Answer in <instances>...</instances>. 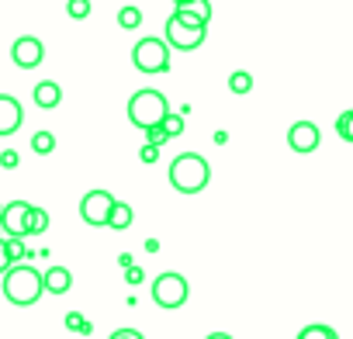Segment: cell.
Returning <instances> with one entry per match:
<instances>
[{"mask_svg": "<svg viewBox=\"0 0 353 339\" xmlns=\"http://www.w3.org/2000/svg\"><path fill=\"white\" fill-rule=\"evenodd\" d=\"M46 294V274H39L35 267L28 263H11L4 270V298L18 308H28L35 305L39 298Z\"/></svg>", "mask_w": 353, "mask_h": 339, "instance_id": "1", "label": "cell"}, {"mask_svg": "<svg viewBox=\"0 0 353 339\" xmlns=\"http://www.w3.org/2000/svg\"><path fill=\"white\" fill-rule=\"evenodd\" d=\"M212 181V170L205 163V156L198 152H184V156H176L170 163V184L173 191H181V194H201Z\"/></svg>", "mask_w": 353, "mask_h": 339, "instance_id": "2", "label": "cell"}, {"mask_svg": "<svg viewBox=\"0 0 353 339\" xmlns=\"http://www.w3.org/2000/svg\"><path fill=\"white\" fill-rule=\"evenodd\" d=\"M166 114H170V101H166V94H159V90H152V87L135 90L132 101H128V121H132L135 128H142V132L152 128V125H159Z\"/></svg>", "mask_w": 353, "mask_h": 339, "instance_id": "3", "label": "cell"}, {"mask_svg": "<svg viewBox=\"0 0 353 339\" xmlns=\"http://www.w3.org/2000/svg\"><path fill=\"white\" fill-rule=\"evenodd\" d=\"M205 32H208L205 21H198V18H191V14H184V11H173V18H170L166 28H163V39H166L170 49H176V52H191V49H198V45L205 42Z\"/></svg>", "mask_w": 353, "mask_h": 339, "instance_id": "4", "label": "cell"}, {"mask_svg": "<svg viewBox=\"0 0 353 339\" xmlns=\"http://www.w3.org/2000/svg\"><path fill=\"white\" fill-rule=\"evenodd\" d=\"M132 63H135V70L145 73V76L166 73V70H170V42H166V39H142V42H135Z\"/></svg>", "mask_w": 353, "mask_h": 339, "instance_id": "5", "label": "cell"}, {"mask_svg": "<svg viewBox=\"0 0 353 339\" xmlns=\"http://www.w3.org/2000/svg\"><path fill=\"white\" fill-rule=\"evenodd\" d=\"M188 294H191V284H188L184 274H173L170 270V274H159L152 280V301L159 308H181L188 301Z\"/></svg>", "mask_w": 353, "mask_h": 339, "instance_id": "6", "label": "cell"}, {"mask_svg": "<svg viewBox=\"0 0 353 339\" xmlns=\"http://www.w3.org/2000/svg\"><path fill=\"white\" fill-rule=\"evenodd\" d=\"M111 208H114L111 191H87V194L80 198V218H83L87 225H108Z\"/></svg>", "mask_w": 353, "mask_h": 339, "instance_id": "7", "label": "cell"}, {"mask_svg": "<svg viewBox=\"0 0 353 339\" xmlns=\"http://www.w3.org/2000/svg\"><path fill=\"white\" fill-rule=\"evenodd\" d=\"M32 208L35 205H28V201H11L8 208H4V236H18V239H25V236H32Z\"/></svg>", "mask_w": 353, "mask_h": 339, "instance_id": "8", "label": "cell"}, {"mask_svg": "<svg viewBox=\"0 0 353 339\" xmlns=\"http://www.w3.org/2000/svg\"><path fill=\"white\" fill-rule=\"evenodd\" d=\"M11 59H14V66H21V70H35V66H42V59H46V45H42L35 35H21V39L11 45Z\"/></svg>", "mask_w": 353, "mask_h": 339, "instance_id": "9", "label": "cell"}, {"mask_svg": "<svg viewBox=\"0 0 353 339\" xmlns=\"http://www.w3.org/2000/svg\"><path fill=\"white\" fill-rule=\"evenodd\" d=\"M319 142H322V135H319V125H315V121H294V125L288 128V145H291L294 152H301V156L315 152Z\"/></svg>", "mask_w": 353, "mask_h": 339, "instance_id": "10", "label": "cell"}, {"mask_svg": "<svg viewBox=\"0 0 353 339\" xmlns=\"http://www.w3.org/2000/svg\"><path fill=\"white\" fill-rule=\"evenodd\" d=\"M25 121V107L18 104V97L0 94V135H14Z\"/></svg>", "mask_w": 353, "mask_h": 339, "instance_id": "11", "label": "cell"}, {"mask_svg": "<svg viewBox=\"0 0 353 339\" xmlns=\"http://www.w3.org/2000/svg\"><path fill=\"white\" fill-rule=\"evenodd\" d=\"M35 104L42 107V111H52V107H59V101H63V87L59 83H52V80H42V83H35Z\"/></svg>", "mask_w": 353, "mask_h": 339, "instance_id": "12", "label": "cell"}, {"mask_svg": "<svg viewBox=\"0 0 353 339\" xmlns=\"http://www.w3.org/2000/svg\"><path fill=\"white\" fill-rule=\"evenodd\" d=\"M73 287V274L66 267H49L46 270V291L49 294H66Z\"/></svg>", "mask_w": 353, "mask_h": 339, "instance_id": "13", "label": "cell"}, {"mask_svg": "<svg viewBox=\"0 0 353 339\" xmlns=\"http://www.w3.org/2000/svg\"><path fill=\"white\" fill-rule=\"evenodd\" d=\"M132 225V205H125V201H114V208H111V218H108V229H114V232H125Z\"/></svg>", "mask_w": 353, "mask_h": 339, "instance_id": "14", "label": "cell"}, {"mask_svg": "<svg viewBox=\"0 0 353 339\" xmlns=\"http://www.w3.org/2000/svg\"><path fill=\"white\" fill-rule=\"evenodd\" d=\"M176 11H184V14H191V18H198V21H212V4L208 0H188V4H181Z\"/></svg>", "mask_w": 353, "mask_h": 339, "instance_id": "15", "label": "cell"}, {"mask_svg": "<svg viewBox=\"0 0 353 339\" xmlns=\"http://www.w3.org/2000/svg\"><path fill=\"white\" fill-rule=\"evenodd\" d=\"M298 339H339V332L332 325H322V322H312L298 332Z\"/></svg>", "mask_w": 353, "mask_h": 339, "instance_id": "16", "label": "cell"}, {"mask_svg": "<svg viewBox=\"0 0 353 339\" xmlns=\"http://www.w3.org/2000/svg\"><path fill=\"white\" fill-rule=\"evenodd\" d=\"M52 149H56V135H52V132H35V135H32V152L49 156Z\"/></svg>", "mask_w": 353, "mask_h": 339, "instance_id": "17", "label": "cell"}, {"mask_svg": "<svg viewBox=\"0 0 353 339\" xmlns=\"http://www.w3.org/2000/svg\"><path fill=\"white\" fill-rule=\"evenodd\" d=\"M163 132H166L170 138L184 135V111H170V114L163 118Z\"/></svg>", "mask_w": 353, "mask_h": 339, "instance_id": "18", "label": "cell"}, {"mask_svg": "<svg viewBox=\"0 0 353 339\" xmlns=\"http://www.w3.org/2000/svg\"><path fill=\"white\" fill-rule=\"evenodd\" d=\"M229 90H232V94H250V90H253V76H250L246 70H236V73L229 76Z\"/></svg>", "mask_w": 353, "mask_h": 339, "instance_id": "19", "label": "cell"}, {"mask_svg": "<svg viewBox=\"0 0 353 339\" xmlns=\"http://www.w3.org/2000/svg\"><path fill=\"white\" fill-rule=\"evenodd\" d=\"M118 25L128 28V32L139 28V25H142V11H139V8H121V11H118Z\"/></svg>", "mask_w": 353, "mask_h": 339, "instance_id": "20", "label": "cell"}, {"mask_svg": "<svg viewBox=\"0 0 353 339\" xmlns=\"http://www.w3.org/2000/svg\"><path fill=\"white\" fill-rule=\"evenodd\" d=\"M336 132H339L343 142H353V111H343V114L336 118Z\"/></svg>", "mask_w": 353, "mask_h": 339, "instance_id": "21", "label": "cell"}, {"mask_svg": "<svg viewBox=\"0 0 353 339\" xmlns=\"http://www.w3.org/2000/svg\"><path fill=\"white\" fill-rule=\"evenodd\" d=\"M66 14H70L73 21H83V18L90 14V0H70V4H66Z\"/></svg>", "mask_w": 353, "mask_h": 339, "instance_id": "22", "label": "cell"}, {"mask_svg": "<svg viewBox=\"0 0 353 339\" xmlns=\"http://www.w3.org/2000/svg\"><path fill=\"white\" fill-rule=\"evenodd\" d=\"M49 229V212L46 208H32V236H42Z\"/></svg>", "mask_w": 353, "mask_h": 339, "instance_id": "23", "label": "cell"}, {"mask_svg": "<svg viewBox=\"0 0 353 339\" xmlns=\"http://www.w3.org/2000/svg\"><path fill=\"white\" fill-rule=\"evenodd\" d=\"M4 243H8L11 263H21V260H25V239H18V236H4Z\"/></svg>", "mask_w": 353, "mask_h": 339, "instance_id": "24", "label": "cell"}, {"mask_svg": "<svg viewBox=\"0 0 353 339\" xmlns=\"http://www.w3.org/2000/svg\"><path fill=\"white\" fill-rule=\"evenodd\" d=\"M66 329H70V332H83V336H87V332H94V329H90V322H87L80 311H70V315H66Z\"/></svg>", "mask_w": 353, "mask_h": 339, "instance_id": "25", "label": "cell"}, {"mask_svg": "<svg viewBox=\"0 0 353 339\" xmlns=\"http://www.w3.org/2000/svg\"><path fill=\"white\" fill-rule=\"evenodd\" d=\"M145 135H149V142H156V145L170 142V135L163 132V121H159V125H152V128H145Z\"/></svg>", "mask_w": 353, "mask_h": 339, "instance_id": "26", "label": "cell"}, {"mask_svg": "<svg viewBox=\"0 0 353 339\" xmlns=\"http://www.w3.org/2000/svg\"><path fill=\"white\" fill-rule=\"evenodd\" d=\"M108 339H145V336H142L139 329H114Z\"/></svg>", "mask_w": 353, "mask_h": 339, "instance_id": "27", "label": "cell"}, {"mask_svg": "<svg viewBox=\"0 0 353 339\" xmlns=\"http://www.w3.org/2000/svg\"><path fill=\"white\" fill-rule=\"evenodd\" d=\"M156 159H159V145H156V142L142 145V163H156Z\"/></svg>", "mask_w": 353, "mask_h": 339, "instance_id": "28", "label": "cell"}, {"mask_svg": "<svg viewBox=\"0 0 353 339\" xmlns=\"http://www.w3.org/2000/svg\"><path fill=\"white\" fill-rule=\"evenodd\" d=\"M0 166H4V170H14V166H18V152H14V149L0 152Z\"/></svg>", "mask_w": 353, "mask_h": 339, "instance_id": "29", "label": "cell"}, {"mask_svg": "<svg viewBox=\"0 0 353 339\" xmlns=\"http://www.w3.org/2000/svg\"><path fill=\"white\" fill-rule=\"evenodd\" d=\"M8 267H11V253H8V243L0 239V274H4Z\"/></svg>", "mask_w": 353, "mask_h": 339, "instance_id": "30", "label": "cell"}, {"mask_svg": "<svg viewBox=\"0 0 353 339\" xmlns=\"http://www.w3.org/2000/svg\"><path fill=\"white\" fill-rule=\"evenodd\" d=\"M125 277H128V284H139V280H142V270H139V267H132Z\"/></svg>", "mask_w": 353, "mask_h": 339, "instance_id": "31", "label": "cell"}, {"mask_svg": "<svg viewBox=\"0 0 353 339\" xmlns=\"http://www.w3.org/2000/svg\"><path fill=\"white\" fill-rule=\"evenodd\" d=\"M208 339H232V336H229V332H212Z\"/></svg>", "mask_w": 353, "mask_h": 339, "instance_id": "32", "label": "cell"}, {"mask_svg": "<svg viewBox=\"0 0 353 339\" xmlns=\"http://www.w3.org/2000/svg\"><path fill=\"white\" fill-rule=\"evenodd\" d=\"M4 208H8V205H0V222H4Z\"/></svg>", "mask_w": 353, "mask_h": 339, "instance_id": "33", "label": "cell"}, {"mask_svg": "<svg viewBox=\"0 0 353 339\" xmlns=\"http://www.w3.org/2000/svg\"><path fill=\"white\" fill-rule=\"evenodd\" d=\"M173 4H176V8H181V4H188V0H173Z\"/></svg>", "mask_w": 353, "mask_h": 339, "instance_id": "34", "label": "cell"}]
</instances>
